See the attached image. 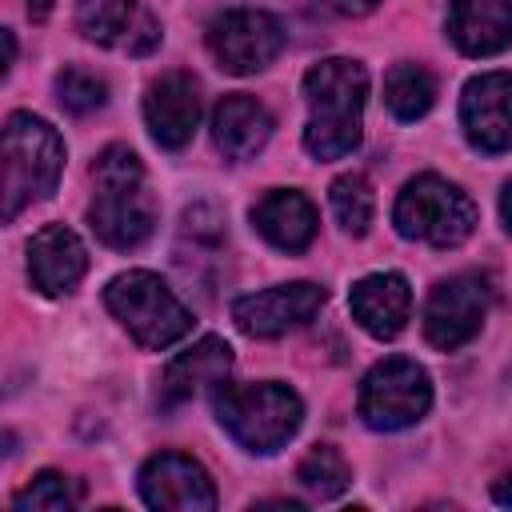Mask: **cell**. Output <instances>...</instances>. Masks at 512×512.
Instances as JSON below:
<instances>
[{
  "label": "cell",
  "instance_id": "obj_1",
  "mask_svg": "<svg viewBox=\"0 0 512 512\" xmlns=\"http://www.w3.org/2000/svg\"><path fill=\"white\" fill-rule=\"evenodd\" d=\"M96 196L88 204L92 232L108 248H140L156 232V196L148 188L144 164L132 148L112 144L92 164Z\"/></svg>",
  "mask_w": 512,
  "mask_h": 512
},
{
  "label": "cell",
  "instance_id": "obj_2",
  "mask_svg": "<svg viewBox=\"0 0 512 512\" xmlns=\"http://www.w3.org/2000/svg\"><path fill=\"white\" fill-rule=\"evenodd\" d=\"M368 96V72L356 60L332 56L304 72V148L316 160H340L360 144V116Z\"/></svg>",
  "mask_w": 512,
  "mask_h": 512
},
{
  "label": "cell",
  "instance_id": "obj_3",
  "mask_svg": "<svg viewBox=\"0 0 512 512\" xmlns=\"http://www.w3.org/2000/svg\"><path fill=\"white\" fill-rule=\"evenodd\" d=\"M212 408H216V420L224 424V432L248 452L284 448L304 420L300 396L276 380H264V384H228L224 380L212 392Z\"/></svg>",
  "mask_w": 512,
  "mask_h": 512
},
{
  "label": "cell",
  "instance_id": "obj_4",
  "mask_svg": "<svg viewBox=\"0 0 512 512\" xmlns=\"http://www.w3.org/2000/svg\"><path fill=\"white\" fill-rule=\"evenodd\" d=\"M64 172V140L32 112H12L4 124V220L44 200Z\"/></svg>",
  "mask_w": 512,
  "mask_h": 512
},
{
  "label": "cell",
  "instance_id": "obj_5",
  "mask_svg": "<svg viewBox=\"0 0 512 512\" xmlns=\"http://www.w3.org/2000/svg\"><path fill=\"white\" fill-rule=\"evenodd\" d=\"M104 304L128 328V336L140 348H152V352L176 344L192 328V312L176 300V292L156 272H144V268L120 272L104 288Z\"/></svg>",
  "mask_w": 512,
  "mask_h": 512
},
{
  "label": "cell",
  "instance_id": "obj_6",
  "mask_svg": "<svg viewBox=\"0 0 512 512\" xmlns=\"http://www.w3.org/2000/svg\"><path fill=\"white\" fill-rule=\"evenodd\" d=\"M392 224L408 240H420L432 248H456L476 228V204L464 188L428 172L404 184L392 208Z\"/></svg>",
  "mask_w": 512,
  "mask_h": 512
},
{
  "label": "cell",
  "instance_id": "obj_7",
  "mask_svg": "<svg viewBox=\"0 0 512 512\" xmlns=\"http://www.w3.org/2000/svg\"><path fill=\"white\" fill-rule=\"evenodd\" d=\"M356 408H360V420L376 432L408 428L432 408V380L416 360L388 356L364 376Z\"/></svg>",
  "mask_w": 512,
  "mask_h": 512
},
{
  "label": "cell",
  "instance_id": "obj_8",
  "mask_svg": "<svg viewBox=\"0 0 512 512\" xmlns=\"http://www.w3.org/2000/svg\"><path fill=\"white\" fill-rule=\"evenodd\" d=\"M284 44H288L284 24L260 8H232L208 24V52L232 76L268 68L284 52Z\"/></svg>",
  "mask_w": 512,
  "mask_h": 512
},
{
  "label": "cell",
  "instance_id": "obj_9",
  "mask_svg": "<svg viewBox=\"0 0 512 512\" xmlns=\"http://www.w3.org/2000/svg\"><path fill=\"white\" fill-rule=\"evenodd\" d=\"M488 316V284L472 272L440 280L424 304V336L432 348L452 352L468 344Z\"/></svg>",
  "mask_w": 512,
  "mask_h": 512
},
{
  "label": "cell",
  "instance_id": "obj_10",
  "mask_svg": "<svg viewBox=\"0 0 512 512\" xmlns=\"http://www.w3.org/2000/svg\"><path fill=\"white\" fill-rule=\"evenodd\" d=\"M324 304V288L312 280H296V284H276L252 296H240L232 304V320L244 336H284L288 328L308 324Z\"/></svg>",
  "mask_w": 512,
  "mask_h": 512
},
{
  "label": "cell",
  "instance_id": "obj_11",
  "mask_svg": "<svg viewBox=\"0 0 512 512\" xmlns=\"http://www.w3.org/2000/svg\"><path fill=\"white\" fill-rule=\"evenodd\" d=\"M76 24L112 52L148 56L160 44V20L140 0H76Z\"/></svg>",
  "mask_w": 512,
  "mask_h": 512
},
{
  "label": "cell",
  "instance_id": "obj_12",
  "mask_svg": "<svg viewBox=\"0 0 512 512\" xmlns=\"http://www.w3.org/2000/svg\"><path fill=\"white\" fill-rule=\"evenodd\" d=\"M460 128L480 152L496 156L512 148V72H484L464 84Z\"/></svg>",
  "mask_w": 512,
  "mask_h": 512
},
{
  "label": "cell",
  "instance_id": "obj_13",
  "mask_svg": "<svg viewBox=\"0 0 512 512\" xmlns=\"http://www.w3.org/2000/svg\"><path fill=\"white\" fill-rule=\"evenodd\" d=\"M140 496L148 508H172V512H212L216 508V488L204 472L184 452H160L140 468Z\"/></svg>",
  "mask_w": 512,
  "mask_h": 512
},
{
  "label": "cell",
  "instance_id": "obj_14",
  "mask_svg": "<svg viewBox=\"0 0 512 512\" xmlns=\"http://www.w3.org/2000/svg\"><path fill=\"white\" fill-rule=\"evenodd\" d=\"M144 120L160 148H184L200 124V88L188 72H164L144 96Z\"/></svg>",
  "mask_w": 512,
  "mask_h": 512
},
{
  "label": "cell",
  "instance_id": "obj_15",
  "mask_svg": "<svg viewBox=\"0 0 512 512\" xmlns=\"http://www.w3.org/2000/svg\"><path fill=\"white\" fill-rule=\"evenodd\" d=\"M88 268V252L80 236L64 224H48L28 244V276L44 296H64L80 284Z\"/></svg>",
  "mask_w": 512,
  "mask_h": 512
},
{
  "label": "cell",
  "instance_id": "obj_16",
  "mask_svg": "<svg viewBox=\"0 0 512 512\" xmlns=\"http://www.w3.org/2000/svg\"><path fill=\"white\" fill-rule=\"evenodd\" d=\"M348 308H352V316H356V324L364 332H372L376 340H392L408 324L412 288H408V280L400 272H372V276L352 284Z\"/></svg>",
  "mask_w": 512,
  "mask_h": 512
},
{
  "label": "cell",
  "instance_id": "obj_17",
  "mask_svg": "<svg viewBox=\"0 0 512 512\" xmlns=\"http://www.w3.org/2000/svg\"><path fill=\"white\" fill-rule=\"evenodd\" d=\"M228 372H232V348L220 336H204L164 368L160 400H164V408H172V404H184L208 388L216 392L228 380Z\"/></svg>",
  "mask_w": 512,
  "mask_h": 512
},
{
  "label": "cell",
  "instance_id": "obj_18",
  "mask_svg": "<svg viewBox=\"0 0 512 512\" xmlns=\"http://www.w3.org/2000/svg\"><path fill=\"white\" fill-rule=\"evenodd\" d=\"M448 36L464 56H496L512 44V0H448Z\"/></svg>",
  "mask_w": 512,
  "mask_h": 512
},
{
  "label": "cell",
  "instance_id": "obj_19",
  "mask_svg": "<svg viewBox=\"0 0 512 512\" xmlns=\"http://www.w3.org/2000/svg\"><path fill=\"white\" fill-rule=\"evenodd\" d=\"M252 224L256 232L280 248V252H304L316 240V208L308 196L292 192V188H272L268 196L256 200L252 208Z\"/></svg>",
  "mask_w": 512,
  "mask_h": 512
},
{
  "label": "cell",
  "instance_id": "obj_20",
  "mask_svg": "<svg viewBox=\"0 0 512 512\" xmlns=\"http://www.w3.org/2000/svg\"><path fill=\"white\" fill-rule=\"evenodd\" d=\"M272 136V116L256 96L232 92L216 104L212 112V140L228 160H248L256 156Z\"/></svg>",
  "mask_w": 512,
  "mask_h": 512
},
{
  "label": "cell",
  "instance_id": "obj_21",
  "mask_svg": "<svg viewBox=\"0 0 512 512\" xmlns=\"http://www.w3.org/2000/svg\"><path fill=\"white\" fill-rule=\"evenodd\" d=\"M384 104L396 120H420L436 104V76L424 64H396L384 80Z\"/></svg>",
  "mask_w": 512,
  "mask_h": 512
},
{
  "label": "cell",
  "instance_id": "obj_22",
  "mask_svg": "<svg viewBox=\"0 0 512 512\" xmlns=\"http://www.w3.org/2000/svg\"><path fill=\"white\" fill-rule=\"evenodd\" d=\"M296 480H300V488H304V492H312L316 500H332V496H340V492L348 488L352 468H348V460H344L336 448L316 444V448L300 460Z\"/></svg>",
  "mask_w": 512,
  "mask_h": 512
},
{
  "label": "cell",
  "instance_id": "obj_23",
  "mask_svg": "<svg viewBox=\"0 0 512 512\" xmlns=\"http://www.w3.org/2000/svg\"><path fill=\"white\" fill-rule=\"evenodd\" d=\"M328 200H332V216L340 220L344 232H352V236H364V232H368V224H372V216H376V196H372V184H368L360 172L340 176V180L332 184Z\"/></svg>",
  "mask_w": 512,
  "mask_h": 512
},
{
  "label": "cell",
  "instance_id": "obj_24",
  "mask_svg": "<svg viewBox=\"0 0 512 512\" xmlns=\"http://www.w3.org/2000/svg\"><path fill=\"white\" fill-rule=\"evenodd\" d=\"M76 504H80V484L64 472H40L12 496L16 512H68Z\"/></svg>",
  "mask_w": 512,
  "mask_h": 512
},
{
  "label": "cell",
  "instance_id": "obj_25",
  "mask_svg": "<svg viewBox=\"0 0 512 512\" xmlns=\"http://www.w3.org/2000/svg\"><path fill=\"white\" fill-rule=\"evenodd\" d=\"M56 92H60V104L68 112H76V116H88V112H96L108 100V84L96 72L76 68V64L56 72Z\"/></svg>",
  "mask_w": 512,
  "mask_h": 512
},
{
  "label": "cell",
  "instance_id": "obj_26",
  "mask_svg": "<svg viewBox=\"0 0 512 512\" xmlns=\"http://www.w3.org/2000/svg\"><path fill=\"white\" fill-rule=\"evenodd\" d=\"M328 8H336V12H344V16H364V12H372L380 0H324Z\"/></svg>",
  "mask_w": 512,
  "mask_h": 512
},
{
  "label": "cell",
  "instance_id": "obj_27",
  "mask_svg": "<svg viewBox=\"0 0 512 512\" xmlns=\"http://www.w3.org/2000/svg\"><path fill=\"white\" fill-rule=\"evenodd\" d=\"M500 220H504V228L512 232V180H508L504 192H500Z\"/></svg>",
  "mask_w": 512,
  "mask_h": 512
},
{
  "label": "cell",
  "instance_id": "obj_28",
  "mask_svg": "<svg viewBox=\"0 0 512 512\" xmlns=\"http://www.w3.org/2000/svg\"><path fill=\"white\" fill-rule=\"evenodd\" d=\"M492 496H496L500 504H512V476H504V480H496V488H492Z\"/></svg>",
  "mask_w": 512,
  "mask_h": 512
},
{
  "label": "cell",
  "instance_id": "obj_29",
  "mask_svg": "<svg viewBox=\"0 0 512 512\" xmlns=\"http://www.w3.org/2000/svg\"><path fill=\"white\" fill-rule=\"evenodd\" d=\"M48 12H52V0H28V16L32 20H44Z\"/></svg>",
  "mask_w": 512,
  "mask_h": 512
}]
</instances>
